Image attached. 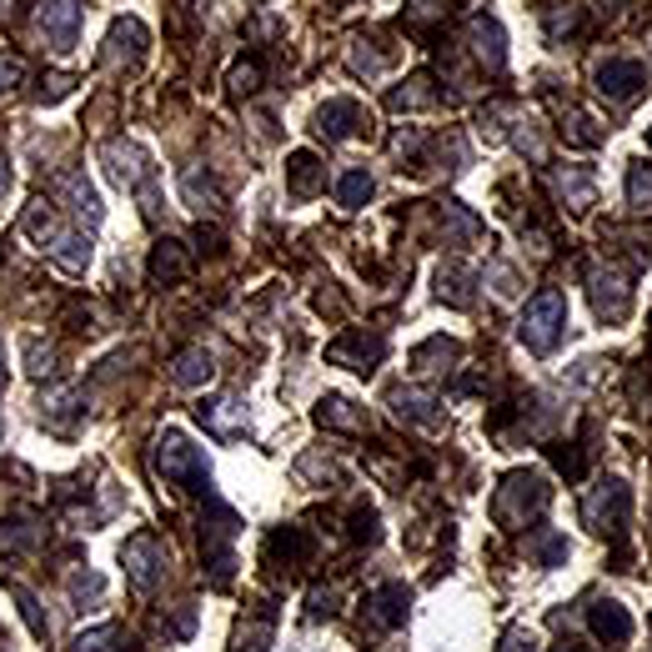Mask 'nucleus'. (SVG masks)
Returning <instances> with one entry per match:
<instances>
[{
	"instance_id": "39",
	"label": "nucleus",
	"mask_w": 652,
	"mask_h": 652,
	"mask_svg": "<svg viewBox=\"0 0 652 652\" xmlns=\"http://www.w3.org/2000/svg\"><path fill=\"white\" fill-rule=\"evenodd\" d=\"M70 597H76L80 608H86V602H101V597H106V583H101L96 573H76V577H70Z\"/></svg>"
},
{
	"instance_id": "38",
	"label": "nucleus",
	"mask_w": 652,
	"mask_h": 652,
	"mask_svg": "<svg viewBox=\"0 0 652 652\" xmlns=\"http://www.w3.org/2000/svg\"><path fill=\"white\" fill-rule=\"evenodd\" d=\"M126 632L116 628V622H106V628H90V632H76V652H106L111 642H121Z\"/></svg>"
},
{
	"instance_id": "7",
	"label": "nucleus",
	"mask_w": 652,
	"mask_h": 652,
	"mask_svg": "<svg viewBox=\"0 0 652 652\" xmlns=\"http://www.w3.org/2000/svg\"><path fill=\"white\" fill-rule=\"evenodd\" d=\"M593 86H597V96H602V101L628 106L632 96H642V86H648V66H642V61H632V56L602 61V66H597V76H593Z\"/></svg>"
},
{
	"instance_id": "14",
	"label": "nucleus",
	"mask_w": 652,
	"mask_h": 652,
	"mask_svg": "<svg viewBox=\"0 0 652 652\" xmlns=\"http://www.w3.org/2000/svg\"><path fill=\"white\" fill-rule=\"evenodd\" d=\"M141 51H146V25L141 21H131V15H126V21H116L111 25V35H106V66H135V61H141Z\"/></svg>"
},
{
	"instance_id": "31",
	"label": "nucleus",
	"mask_w": 652,
	"mask_h": 652,
	"mask_svg": "<svg viewBox=\"0 0 652 652\" xmlns=\"http://www.w3.org/2000/svg\"><path fill=\"white\" fill-rule=\"evenodd\" d=\"M402 21H406V31L412 35H432V25L447 21V6H442V0H412Z\"/></svg>"
},
{
	"instance_id": "8",
	"label": "nucleus",
	"mask_w": 652,
	"mask_h": 652,
	"mask_svg": "<svg viewBox=\"0 0 652 652\" xmlns=\"http://www.w3.org/2000/svg\"><path fill=\"white\" fill-rule=\"evenodd\" d=\"M587 296H593V312L602 316V322H628V312H632V286H628V276H622L618 267H602V271H593L587 276Z\"/></svg>"
},
{
	"instance_id": "36",
	"label": "nucleus",
	"mask_w": 652,
	"mask_h": 652,
	"mask_svg": "<svg viewBox=\"0 0 652 652\" xmlns=\"http://www.w3.org/2000/svg\"><path fill=\"white\" fill-rule=\"evenodd\" d=\"M56 231H61V226H56V211H51V206H45V202H31V206H25V237L51 241Z\"/></svg>"
},
{
	"instance_id": "9",
	"label": "nucleus",
	"mask_w": 652,
	"mask_h": 652,
	"mask_svg": "<svg viewBox=\"0 0 652 652\" xmlns=\"http://www.w3.org/2000/svg\"><path fill=\"white\" fill-rule=\"evenodd\" d=\"M326 357L337 361V367H347V371H361V377H367V371H377L382 367V357H387V337L382 332H347V337L341 341H332V351H326Z\"/></svg>"
},
{
	"instance_id": "3",
	"label": "nucleus",
	"mask_w": 652,
	"mask_h": 652,
	"mask_svg": "<svg viewBox=\"0 0 652 652\" xmlns=\"http://www.w3.org/2000/svg\"><path fill=\"white\" fill-rule=\"evenodd\" d=\"M547 482H542V472H507L502 487H497L492 497V512L502 528H522L528 518H537L542 507H547Z\"/></svg>"
},
{
	"instance_id": "32",
	"label": "nucleus",
	"mask_w": 652,
	"mask_h": 652,
	"mask_svg": "<svg viewBox=\"0 0 652 652\" xmlns=\"http://www.w3.org/2000/svg\"><path fill=\"white\" fill-rule=\"evenodd\" d=\"M628 206L632 211H652V166L648 161H632L628 166Z\"/></svg>"
},
{
	"instance_id": "40",
	"label": "nucleus",
	"mask_w": 652,
	"mask_h": 652,
	"mask_svg": "<svg viewBox=\"0 0 652 652\" xmlns=\"http://www.w3.org/2000/svg\"><path fill=\"white\" fill-rule=\"evenodd\" d=\"M552 461H557V472H563L567 482H577V477L587 472V457L577 452V442H573V447H552Z\"/></svg>"
},
{
	"instance_id": "17",
	"label": "nucleus",
	"mask_w": 652,
	"mask_h": 652,
	"mask_svg": "<svg viewBox=\"0 0 652 652\" xmlns=\"http://www.w3.org/2000/svg\"><path fill=\"white\" fill-rule=\"evenodd\" d=\"M186 267H192L186 247H181V241H171V237H161L156 247H151V267H146V276H151L156 286H171V282H181V276H186Z\"/></svg>"
},
{
	"instance_id": "49",
	"label": "nucleus",
	"mask_w": 652,
	"mask_h": 652,
	"mask_svg": "<svg viewBox=\"0 0 652 652\" xmlns=\"http://www.w3.org/2000/svg\"><path fill=\"white\" fill-rule=\"evenodd\" d=\"M70 86H76L70 76H51V80L41 86V101H61V96H70Z\"/></svg>"
},
{
	"instance_id": "26",
	"label": "nucleus",
	"mask_w": 652,
	"mask_h": 652,
	"mask_svg": "<svg viewBox=\"0 0 652 652\" xmlns=\"http://www.w3.org/2000/svg\"><path fill=\"white\" fill-rule=\"evenodd\" d=\"M76 416H80L76 392H51V396H41V422H45L51 432H76Z\"/></svg>"
},
{
	"instance_id": "1",
	"label": "nucleus",
	"mask_w": 652,
	"mask_h": 652,
	"mask_svg": "<svg viewBox=\"0 0 652 652\" xmlns=\"http://www.w3.org/2000/svg\"><path fill=\"white\" fill-rule=\"evenodd\" d=\"M156 467H161V477H166V482L186 487V492H211V467H206L202 447H192V437H186V432H176V427L161 432Z\"/></svg>"
},
{
	"instance_id": "19",
	"label": "nucleus",
	"mask_w": 652,
	"mask_h": 652,
	"mask_svg": "<svg viewBox=\"0 0 652 652\" xmlns=\"http://www.w3.org/2000/svg\"><path fill=\"white\" fill-rule=\"evenodd\" d=\"M196 416H202V427H211L216 437H237V432L247 427V406H241L237 396H216V402H202V406H196Z\"/></svg>"
},
{
	"instance_id": "25",
	"label": "nucleus",
	"mask_w": 652,
	"mask_h": 652,
	"mask_svg": "<svg viewBox=\"0 0 652 652\" xmlns=\"http://www.w3.org/2000/svg\"><path fill=\"white\" fill-rule=\"evenodd\" d=\"M472 267H461V261H452V267L437 271V296L452 306H472Z\"/></svg>"
},
{
	"instance_id": "34",
	"label": "nucleus",
	"mask_w": 652,
	"mask_h": 652,
	"mask_svg": "<svg viewBox=\"0 0 652 652\" xmlns=\"http://www.w3.org/2000/svg\"><path fill=\"white\" fill-rule=\"evenodd\" d=\"M21 347H25V371H31V377H56V347H51V341L25 337Z\"/></svg>"
},
{
	"instance_id": "10",
	"label": "nucleus",
	"mask_w": 652,
	"mask_h": 652,
	"mask_svg": "<svg viewBox=\"0 0 652 652\" xmlns=\"http://www.w3.org/2000/svg\"><path fill=\"white\" fill-rule=\"evenodd\" d=\"M367 111H361V101H351V96H337V101H326L322 111H316V135H326V141H347V135H361L367 131Z\"/></svg>"
},
{
	"instance_id": "2",
	"label": "nucleus",
	"mask_w": 652,
	"mask_h": 652,
	"mask_svg": "<svg viewBox=\"0 0 652 652\" xmlns=\"http://www.w3.org/2000/svg\"><path fill=\"white\" fill-rule=\"evenodd\" d=\"M563 326H567V296L557 292V286H547V292H537L528 302V312H522V322H518V337L528 351L547 357V351L557 347V337H563Z\"/></svg>"
},
{
	"instance_id": "46",
	"label": "nucleus",
	"mask_w": 652,
	"mask_h": 652,
	"mask_svg": "<svg viewBox=\"0 0 652 652\" xmlns=\"http://www.w3.org/2000/svg\"><path fill=\"white\" fill-rule=\"evenodd\" d=\"M497 652H537V638H532L528 628H507L502 642H497Z\"/></svg>"
},
{
	"instance_id": "48",
	"label": "nucleus",
	"mask_w": 652,
	"mask_h": 652,
	"mask_svg": "<svg viewBox=\"0 0 652 652\" xmlns=\"http://www.w3.org/2000/svg\"><path fill=\"white\" fill-rule=\"evenodd\" d=\"M15 597H21V612H25V622H31V632L35 638H45V622H41V612H35V597L25 593V587H15Z\"/></svg>"
},
{
	"instance_id": "47",
	"label": "nucleus",
	"mask_w": 652,
	"mask_h": 652,
	"mask_svg": "<svg viewBox=\"0 0 652 652\" xmlns=\"http://www.w3.org/2000/svg\"><path fill=\"white\" fill-rule=\"evenodd\" d=\"M351 537H357V542H377V512H371V507H361L357 518H351Z\"/></svg>"
},
{
	"instance_id": "5",
	"label": "nucleus",
	"mask_w": 652,
	"mask_h": 652,
	"mask_svg": "<svg viewBox=\"0 0 652 652\" xmlns=\"http://www.w3.org/2000/svg\"><path fill=\"white\" fill-rule=\"evenodd\" d=\"M628 507H632L628 482H622V477H608V482H597V492L583 502V518H587V528L602 532V537H622Z\"/></svg>"
},
{
	"instance_id": "18",
	"label": "nucleus",
	"mask_w": 652,
	"mask_h": 652,
	"mask_svg": "<svg viewBox=\"0 0 652 652\" xmlns=\"http://www.w3.org/2000/svg\"><path fill=\"white\" fill-rule=\"evenodd\" d=\"M267 557H271V567H302L306 557H312V537H306V528H276L267 537Z\"/></svg>"
},
{
	"instance_id": "22",
	"label": "nucleus",
	"mask_w": 652,
	"mask_h": 652,
	"mask_svg": "<svg viewBox=\"0 0 652 652\" xmlns=\"http://www.w3.org/2000/svg\"><path fill=\"white\" fill-rule=\"evenodd\" d=\"M406 602H412V597H406V587H382V593H371L367 597V608H371V628H402L406 622Z\"/></svg>"
},
{
	"instance_id": "4",
	"label": "nucleus",
	"mask_w": 652,
	"mask_h": 652,
	"mask_svg": "<svg viewBox=\"0 0 652 652\" xmlns=\"http://www.w3.org/2000/svg\"><path fill=\"white\" fill-rule=\"evenodd\" d=\"M121 563H126V577H131L141 593H151V587L171 573V547L156 537V532H135V537L121 547Z\"/></svg>"
},
{
	"instance_id": "21",
	"label": "nucleus",
	"mask_w": 652,
	"mask_h": 652,
	"mask_svg": "<svg viewBox=\"0 0 652 652\" xmlns=\"http://www.w3.org/2000/svg\"><path fill=\"white\" fill-rule=\"evenodd\" d=\"M181 202L192 206V211H221V186L202 166H186L181 171Z\"/></svg>"
},
{
	"instance_id": "35",
	"label": "nucleus",
	"mask_w": 652,
	"mask_h": 652,
	"mask_svg": "<svg viewBox=\"0 0 652 652\" xmlns=\"http://www.w3.org/2000/svg\"><path fill=\"white\" fill-rule=\"evenodd\" d=\"M563 135L573 141V146H602V131L593 126V116H587V111H567Z\"/></svg>"
},
{
	"instance_id": "44",
	"label": "nucleus",
	"mask_w": 652,
	"mask_h": 652,
	"mask_svg": "<svg viewBox=\"0 0 652 652\" xmlns=\"http://www.w3.org/2000/svg\"><path fill=\"white\" fill-rule=\"evenodd\" d=\"M437 357H447V361H452V357H457V341H447V337H432L427 347H416V357H412V361H416V367H422V371H427V361H437Z\"/></svg>"
},
{
	"instance_id": "20",
	"label": "nucleus",
	"mask_w": 652,
	"mask_h": 652,
	"mask_svg": "<svg viewBox=\"0 0 652 652\" xmlns=\"http://www.w3.org/2000/svg\"><path fill=\"white\" fill-rule=\"evenodd\" d=\"M216 377V361L206 347H186L176 351V361H171V382L176 387H206Z\"/></svg>"
},
{
	"instance_id": "23",
	"label": "nucleus",
	"mask_w": 652,
	"mask_h": 652,
	"mask_svg": "<svg viewBox=\"0 0 652 652\" xmlns=\"http://www.w3.org/2000/svg\"><path fill=\"white\" fill-rule=\"evenodd\" d=\"M392 406H396V416H406L416 427H437V396L422 392V387H396Z\"/></svg>"
},
{
	"instance_id": "15",
	"label": "nucleus",
	"mask_w": 652,
	"mask_h": 652,
	"mask_svg": "<svg viewBox=\"0 0 652 652\" xmlns=\"http://www.w3.org/2000/svg\"><path fill=\"white\" fill-rule=\"evenodd\" d=\"M326 186V166L322 161H316V151H292V156H286V192L292 196H316Z\"/></svg>"
},
{
	"instance_id": "30",
	"label": "nucleus",
	"mask_w": 652,
	"mask_h": 652,
	"mask_svg": "<svg viewBox=\"0 0 652 652\" xmlns=\"http://www.w3.org/2000/svg\"><path fill=\"white\" fill-rule=\"evenodd\" d=\"M557 192H563V202L573 211H587L593 206V176L583 166H567V171H557Z\"/></svg>"
},
{
	"instance_id": "41",
	"label": "nucleus",
	"mask_w": 652,
	"mask_h": 652,
	"mask_svg": "<svg viewBox=\"0 0 652 652\" xmlns=\"http://www.w3.org/2000/svg\"><path fill=\"white\" fill-rule=\"evenodd\" d=\"M25 61L21 56H0V96H11V90H21L25 86Z\"/></svg>"
},
{
	"instance_id": "37",
	"label": "nucleus",
	"mask_w": 652,
	"mask_h": 652,
	"mask_svg": "<svg viewBox=\"0 0 652 652\" xmlns=\"http://www.w3.org/2000/svg\"><path fill=\"white\" fill-rule=\"evenodd\" d=\"M532 552H537L542 567H563L567 563V537L563 532H542V537L532 542Z\"/></svg>"
},
{
	"instance_id": "6",
	"label": "nucleus",
	"mask_w": 652,
	"mask_h": 652,
	"mask_svg": "<svg viewBox=\"0 0 652 652\" xmlns=\"http://www.w3.org/2000/svg\"><path fill=\"white\" fill-rule=\"evenodd\" d=\"M101 156H106V166H111V176L121 181V186L141 192L146 216H156V192H151V161H146V151L135 146V141H106Z\"/></svg>"
},
{
	"instance_id": "28",
	"label": "nucleus",
	"mask_w": 652,
	"mask_h": 652,
	"mask_svg": "<svg viewBox=\"0 0 652 652\" xmlns=\"http://www.w3.org/2000/svg\"><path fill=\"white\" fill-rule=\"evenodd\" d=\"M45 247H51V257H56L66 271H86V261H90V237H80V231H56V237L45 241Z\"/></svg>"
},
{
	"instance_id": "12",
	"label": "nucleus",
	"mask_w": 652,
	"mask_h": 652,
	"mask_svg": "<svg viewBox=\"0 0 652 652\" xmlns=\"http://www.w3.org/2000/svg\"><path fill=\"white\" fill-rule=\"evenodd\" d=\"M467 41H472V56L482 61L487 70L507 66V35H502V25H497V15H472V21H467Z\"/></svg>"
},
{
	"instance_id": "33",
	"label": "nucleus",
	"mask_w": 652,
	"mask_h": 652,
	"mask_svg": "<svg viewBox=\"0 0 652 652\" xmlns=\"http://www.w3.org/2000/svg\"><path fill=\"white\" fill-rule=\"evenodd\" d=\"M337 202L347 206V211H357V206L371 202V176L367 171H347V176L337 181Z\"/></svg>"
},
{
	"instance_id": "51",
	"label": "nucleus",
	"mask_w": 652,
	"mask_h": 652,
	"mask_svg": "<svg viewBox=\"0 0 652 652\" xmlns=\"http://www.w3.org/2000/svg\"><path fill=\"white\" fill-rule=\"evenodd\" d=\"M6 192H11V161L0 156V202H6Z\"/></svg>"
},
{
	"instance_id": "45",
	"label": "nucleus",
	"mask_w": 652,
	"mask_h": 652,
	"mask_svg": "<svg viewBox=\"0 0 652 652\" xmlns=\"http://www.w3.org/2000/svg\"><path fill=\"white\" fill-rule=\"evenodd\" d=\"M447 221H452V237H457V241L477 237V216L461 211V202H447Z\"/></svg>"
},
{
	"instance_id": "11",
	"label": "nucleus",
	"mask_w": 652,
	"mask_h": 652,
	"mask_svg": "<svg viewBox=\"0 0 652 652\" xmlns=\"http://www.w3.org/2000/svg\"><path fill=\"white\" fill-rule=\"evenodd\" d=\"M41 31L56 51H70L80 35V6L76 0H41Z\"/></svg>"
},
{
	"instance_id": "42",
	"label": "nucleus",
	"mask_w": 652,
	"mask_h": 652,
	"mask_svg": "<svg viewBox=\"0 0 652 652\" xmlns=\"http://www.w3.org/2000/svg\"><path fill=\"white\" fill-rule=\"evenodd\" d=\"M267 642H271V618H261V622H251V628H241L237 652H267Z\"/></svg>"
},
{
	"instance_id": "29",
	"label": "nucleus",
	"mask_w": 652,
	"mask_h": 652,
	"mask_svg": "<svg viewBox=\"0 0 652 652\" xmlns=\"http://www.w3.org/2000/svg\"><path fill=\"white\" fill-rule=\"evenodd\" d=\"M35 542H41V528H35L31 512H11V518L0 522V547L6 552H25V547H35Z\"/></svg>"
},
{
	"instance_id": "13",
	"label": "nucleus",
	"mask_w": 652,
	"mask_h": 652,
	"mask_svg": "<svg viewBox=\"0 0 652 652\" xmlns=\"http://www.w3.org/2000/svg\"><path fill=\"white\" fill-rule=\"evenodd\" d=\"M587 622H593V632H597V642H608V648H622V642H632V618H628V608L622 602H593L587 608Z\"/></svg>"
},
{
	"instance_id": "16",
	"label": "nucleus",
	"mask_w": 652,
	"mask_h": 652,
	"mask_svg": "<svg viewBox=\"0 0 652 652\" xmlns=\"http://www.w3.org/2000/svg\"><path fill=\"white\" fill-rule=\"evenodd\" d=\"M56 192L66 196V202H70V211H76V216H86L90 226L101 221V196H96V186L86 181V171H61V176H56Z\"/></svg>"
},
{
	"instance_id": "52",
	"label": "nucleus",
	"mask_w": 652,
	"mask_h": 652,
	"mask_svg": "<svg viewBox=\"0 0 652 652\" xmlns=\"http://www.w3.org/2000/svg\"><path fill=\"white\" fill-rule=\"evenodd\" d=\"M557 652H577V642H563V648H557Z\"/></svg>"
},
{
	"instance_id": "24",
	"label": "nucleus",
	"mask_w": 652,
	"mask_h": 652,
	"mask_svg": "<svg viewBox=\"0 0 652 652\" xmlns=\"http://www.w3.org/2000/svg\"><path fill=\"white\" fill-rule=\"evenodd\" d=\"M316 422L332 432H367V416H361L357 402H347V396H322V402H316Z\"/></svg>"
},
{
	"instance_id": "43",
	"label": "nucleus",
	"mask_w": 652,
	"mask_h": 652,
	"mask_svg": "<svg viewBox=\"0 0 652 652\" xmlns=\"http://www.w3.org/2000/svg\"><path fill=\"white\" fill-rule=\"evenodd\" d=\"M257 86H261V61H241V66L231 70V90H237V96H251Z\"/></svg>"
},
{
	"instance_id": "27",
	"label": "nucleus",
	"mask_w": 652,
	"mask_h": 652,
	"mask_svg": "<svg viewBox=\"0 0 652 652\" xmlns=\"http://www.w3.org/2000/svg\"><path fill=\"white\" fill-rule=\"evenodd\" d=\"M432 101H437V90H432V76H412V80H402V86L387 96V106H392V111H427Z\"/></svg>"
},
{
	"instance_id": "50",
	"label": "nucleus",
	"mask_w": 652,
	"mask_h": 652,
	"mask_svg": "<svg viewBox=\"0 0 652 652\" xmlns=\"http://www.w3.org/2000/svg\"><path fill=\"white\" fill-rule=\"evenodd\" d=\"M573 25H577V6H567V11H552V15H547V31H552V35L573 31Z\"/></svg>"
}]
</instances>
